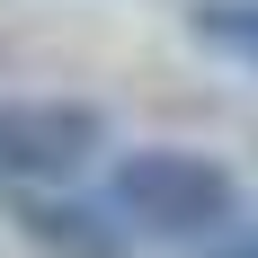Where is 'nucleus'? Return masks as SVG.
I'll use <instances>...</instances> for the list:
<instances>
[{
  "mask_svg": "<svg viewBox=\"0 0 258 258\" xmlns=\"http://www.w3.org/2000/svg\"><path fill=\"white\" fill-rule=\"evenodd\" d=\"M107 152V107L89 98H0V196L72 187Z\"/></svg>",
  "mask_w": 258,
  "mask_h": 258,
  "instance_id": "f03ea898",
  "label": "nucleus"
},
{
  "mask_svg": "<svg viewBox=\"0 0 258 258\" xmlns=\"http://www.w3.org/2000/svg\"><path fill=\"white\" fill-rule=\"evenodd\" d=\"M187 36H196L214 62L258 72V0H196V9H187Z\"/></svg>",
  "mask_w": 258,
  "mask_h": 258,
  "instance_id": "20e7f679",
  "label": "nucleus"
},
{
  "mask_svg": "<svg viewBox=\"0 0 258 258\" xmlns=\"http://www.w3.org/2000/svg\"><path fill=\"white\" fill-rule=\"evenodd\" d=\"M107 214H116L134 240H232V223H240V178H232L214 152L143 143V152L116 160Z\"/></svg>",
  "mask_w": 258,
  "mask_h": 258,
  "instance_id": "f257e3e1",
  "label": "nucleus"
},
{
  "mask_svg": "<svg viewBox=\"0 0 258 258\" xmlns=\"http://www.w3.org/2000/svg\"><path fill=\"white\" fill-rule=\"evenodd\" d=\"M205 258H258V232H232V240H214Z\"/></svg>",
  "mask_w": 258,
  "mask_h": 258,
  "instance_id": "39448f33",
  "label": "nucleus"
},
{
  "mask_svg": "<svg viewBox=\"0 0 258 258\" xmlns=\"http://www.w3.org/2000/svg\"><path fill=\"white\" fill-rule=\"evenodd\" d=\"M0 205H9V223H18V240L36 258H134V232L89 196L36 187V196H0Z\"/></svg>",
  "mask_w": 258,
  "mask_h": 258,
  "instance_id": "7ed1b4c3",
  "label": "nucleus"
}]
</instances>
